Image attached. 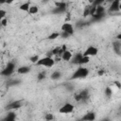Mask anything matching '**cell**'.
Listing matches in <instances>:
<instances>
[{"label": "cell", "instance_id": "1", "mask_svg": "<svg viewBox=\"0 0 121 121\" xmlns=\"http://www.w3.org/2000/svg\"><path fill=\"white\" fill-rule=\"evenodd\" d=\"M89 75V69L84 67V65H79L72 74V76L70 77L71 80H75V79H81V78H86Z\"/></svg>", "mask_w": 121, "mask_h": 121}, {"label": "cell", "instance_id": "2", "mask_svg": "<svg viewBox=\"0 0 121 121\" xmlns=\"http://www.w3.org/2000/svg\"><path fill=\"white\" fill-rule=\"evenodd\" d=\"M56 60L51 57V56H45L43 58H40L37 62L35 63L37 66H42V67H47V68H51L55 65Z\"/></svg>", "mask_w": 121, "mask_h": 121}, {"label": "cell", "instance_id": "3", "mask_svg": "<svg viewBox=\"0 0 121 121\" xmlns=\"http://www.w3.org/2000/svg\"><path fill=\"white\" fill-rule=\"evenodd\" d=\"M15 68H16V65L13 61H9L7 63V65L0 71V75L3 76V77H9V76H11L14 72H15Z\"/></svg>", "mask_w": 121, "mask_h": 121}, {"label": "cell", "instance_id": "4", "mask_svg": "<svg viewBox=\"0 0 121 121\" xmlns=\"http://www.w3.org/2000/svg\"><path fill=\"white\" fill-rule=\"evenodd\" d=\"M74 110H75V106L70 102H66L59 109V112L60 113H63V114H67V113L73 112Z\"/></svg>", "mask_w": 121, "mask_h": 121}, {"label": "cell", "instance_id": "5", "mask_svg": "<svg viewBox=\"0 0 121 121\" xmlns=\"http://www.w3.org/2000/svg\"><path fill=\"white\" fill-rule=\"evenodd\" d=\"M98 48L96 47V46H95V45H89L84 51H83V55L84 56H87V57H90V58H92V57H95V56H96L97 54H98Z\"/></svg>", "mask_w": 121, "mask_h": 121}, {"label": "cell", "instance_id": "6", "mask_svg": "<svg viewBox=\"0 0 121 121\" xmlns=\"http://www.w3.org/2000/svg\"><path fill=\"white\" fill-rule=\"evenodd\" d=\"M60 31L66 32V33H68L69 35L72 36L74 34V32H75V28H74V26L70 22H64L60 26Z\"/></svg>", "mask_w": 121, "mask_h": 121}, {"label": "cell", "instance_id": "7", "mask_svg": "<svg viewBox=\"0 0 121 121\" xmlns=\"http://www.w3.org/2000/svg\"><path fill=\"white\" fill-rule=\"evenodd\" d=\"M21 107H22V100H14V101L9 102L5 107V110L6 111H15V110L20 109Z\"/></svg>", "mask_w": 121, "mask_h": 121}, {"label": "cell", "instance_id": "8", "mask_svg": "<svg viewBox=\"0 0 121 121\" xmlns=\"http://www.w3.org/2000/svg\"><path fill=\"white\" fill-rule=\"evenodd\" d=\"M88 98H89V91L87 89L81 90L80 92H78L75 95V99L77 101H83V100H86Z\"/></svg>", "mask_w": 121, "mask_h": 121}, {"label": "cell", "instance_id": "9", "mask_svg": "<svg viewBox=\"0 0 121 121\" xmlns=\"http://www.w3.org/2000/svg\"><path fill=\"white\" fill-rule=\"evenodd\" d=\"M120 10V0H113L110 3V7L108 9L109 12H118Z\"/></svg>", "mask_w": 121, "mask_h": 121}, {"label": "cell", "instance_id": "10", "mask_svg": "<svg viewBox=\"0 0 121 121\" xmlns=\"http://www.w3.org/2000/svg\"><path fill=\"white\" fill-rule=\"evenodd\" d=\"M72 57H73V53H72L70 50L65 49V50L61 53V55H60V58L62 60H64V61H70L71 59H72Z\"/></svg>", "mask_w": 121, "mask_h": 121}, {"label": "cell", "instance_id": "11", "mask_svg": "<svg viewBox=\"0 0 121 121\" xmlns=\"http://www.w3.org/2000/svg\"><path fill=\"white\" fill-rule=\"evenodd\" d=\"M95 118H96V116L94 112H88L80 119L83 121H94V120H95Z\"/></svg>", "mask_w": 121, "mask_h": 121}, {"label": "cell", "instance_id": "12", "mask_svg": "<svg viewBox=\"0 0 121 121\" xmlns=\"http://www.w3.org/2000/svg\"><path fill=\"white\" fill-rule=\"evenodd\" d=\"M16 72L19 75H26V74H28L30 72V67L27 66V65H23V66L18 67L16 69Z\"/></svg>", "mask_w": 121, "mask_h": 121}, {"label": "cell", "instance_id": "13", "mask_svg": "<svg viewBox=\"0 0 121 121\" xmlns=\"http://www.w3.org/2000/svg\"><path fill=\"white\" fill-rule=\"evenodd\" d=\"M16 118V113L14 111H8L6 113V116L4 117V120L6 121H13Z\"/></svg>", "mask_w": 121, "mask_h": 121}, {"label": "cell", "instance_id": "14", "mask_svg": "<svg viewBox=\"0 0 121 121\" xmlns=\"http://www.w3.org/2000/svg\"><path fill=\"white\" fill-rule=\"evenodd\" d=\"M112 47H113V51L117 54V55H120V49H121V43L119 40H116L115 42H113V44H112Z\"/></svg>", "mask_w": 121, "mask_h": 121}, {"label": "cell", "instance_id": "15", "mask_svg": "<svg viewBox=\"0 0 121 121\" xmlns=\"http://www.w3.org/2000/svg\"><path fill=\"white\" fill-rule=\"evenodd\" d=\"M30 6H31L30 2H29V1H26V2H25V3H23V4H21V5L19 6V9H20L21 11L27 12L28 9H29V7H30Z\"/></svg>", "mask_w": 121, "mask_h": 121}, {"label": "cell", "instance_id": "16", "mask_svg": "<svg viewBox=\"0 0 121 121\" xmlns=\"http://www.w3.org/2000/svg\"><path fill=\"white\" fill-rule=\"evenodd\" d=\"M82 57V53H77L76 55H73V57H72V59H71V62L73 63V64H78V62H79V60H80V58Z\"/></svg>", "mask_w": 121, "mask_h": 121}, {"label": "cell", "instance_id": "17", "mask_svg": "<svg viewBox=\"0 0 121 121\" xmlns=\"http://www.w3.org/2000/svg\"><path fill=\"white\" fill-rule=\"evenodd\" d=\"M90 57H87V56H84L83 54H82V57L80 58V60H79V62H78V65H85V64H87V63H89V61H90Z\"/></svg>", "mask_w": 121, "mask_h": 121}, {"label": "cell", "instance_id": "18", "mask_svg": "<svg viewBox=\"0 0 121 121\" xmlns=\"http://www.w3.org/2000/svg\"><path fill=\"white\" fill-rule=\"evenodd\" d=\"M60 77H61V73H60V71H58V70L54 71V72L51 74V76H50L51 79H53V80H58V79L60 78Z\"/></svg>", "mask_w": 121, "mask_h": 121}, {"label": "cell", "instance_id": "19", "mask_svg": "<svg viewBox=\"0 0 121 121\" xmlns=\"http://www.w3.org/2000/svg\"><path fill=\"white\" fill-rule=\"evenodd\" d=\"M60 37V32L59 31H54V32H52L51 34H49L48 36H47V40H50V41H52V40H56V39H58Z\"/></svg>", "mask_w": 121, "mask_h": 121}, {"label": "cell", "instance_id": "20", "mask_svg": "<svg viewBox=\"0 0 121 121\" xmlns=\"http://www.w3.org/2000/svg\"><path fill=\"white\" fill-rule=\"evenodd\" d=\"M38 11H39V8L37 6H32L31 5L29 7V9H28L27 13H29V14H36V13H38Z\"/></svg>", "mask_w": 121, "mask_h": 121}, {"label": "cell", "instance_id": "21", "mask_svg": "<svg viewBox=\"0 0 121 121\" xmlns=\"http://www.w3.org/2000/svg\"><path fill=\"white\" fill-rule=\"evenodd\" d=\"M105 95H106V97H108V98H110L112 95V88L111 87H106V89H105Z\"/></svg>", "mask_w": 121, "mask_h": 121}, {"label": "cell", "instance_id": "22", "mask_svg": "<svg viewBox=\"0 0 121 121\" xmlns=\"http://www.w3.org/2000/svg\"><path fill=\"white\" fill-rule=\"evenodd\" d=\"M55 5H56L57 8H60V9H65V10H66V3H65V2H63V1H61V2H57Z\"/></svg>", "mask_w": 121, "mask_h": 121}, {"label": "cell", "instance_id": "23", "mask_svg": "<svg viewBox=\"0 0 121 121\" xmlns=\"http://www.w3.org/2000/svg\"><path fill=\"white\" fill-rule=\"evenodd\" d=\"M66 10L65 9H60V8H55L53 10H52V13L54 14H61V13H64Z\"/></svg>", "mask_w": 121, "mask_h": 121}, {"label": "cell", "instance_id": "24", "mask_svg": "<svg viewBox=\"0 0 121 121\" xmlns=\"http://www.w3.org/2000/svg\"><path fill=\"white\" fill-rule=\"evenodd\" d=\"M40 59V56L39 55H33V56H31L30 58H29V60H30V61L32 62V63H36L37 62V60Z\"/></svg>", "mask_w": 121, "mask_h": 121}, {"label": "cell", "instance_id": "25", "mask_svg": "<svg viewBox=\"0 0 121 121\" xmlns=\"http://www.w3.org/2000/svg\"><path fill=\"white\" fill-rule=\"evenodd\" d=\"M90 8H91V5L85 7V9H84V12H83V16H84V17H87V16L90 15Z\"/></svg>", "mask_w": 121, "mask_h": 121}, {"label": "cell", "instance_id": "26", "mask_svg": "<svg viewBox=\"0 0 121 121\" xmlns=\"http://www.w3.org/2000/svg\"><path fill=\"white\" fill-rule=\"evenodd\" d=\"M104 2H105V0H94V2H93V4H92V6H94V7L100 6V5H102Z\"/></svg>", "mask_w": 121, "mask_h": 121}, {"label": "cell", "instance_id": "27", "mask_svg": "<svg viewBox=\"0 0 121 121\" xmlns=\"http://www.w3.org/2000/svg\"><path fill=\"white\" fill-rule=\"evenodd\" d=\"M44 78H45V73L41 72V73L38 74V77H37L38 81H41V80H43V79H44Z\"/></svg>", "mask_w": 121, "mask_h": 121}, {"label": "cell", "instance_id": "28", "mask_svg": "<svg viewBox=\"0 0 121 121\" xmlns=\"http://www.w3.org/2000/svg\"><path fill=\"white\" fill-rule=\"evenodd\" d=\"M71 35H69L68 33H66V32H63V31H60V38H62V39H67V38H69Z\"/></svg>", "mask_w": 121, "mask_h": 121}, {"label": "cell", "instance_id": "29", "mask_svg": "<svg viewBox=\"0 0 121 121\" xmlns=\"http://www.w3.org/2000/svg\"><path fill=\"white\" fill-rule=\"evenodd\" d=\"M6 15H7V12H6V10L0 8V21H1L3 18H5V17H6Z\"/></svg>", "mask_w": 121, "mask_h": 121}, {"label": "cell", "instance_id": "30", "mask_svg": "<svg viewBox=\"0 0 121 121\" xmlns=\"http://www.w3.org/2000/svg\"><path fill=\"white\" fill-rule=\"evenodd\" d=\"M44 118H45V120L50 121V120H53L55 117H54V115H53L52 113H46V114H45V116H44Z\"/></svg>", "mask_w": 121, "mask_h": 121}, {"label": "cell", "instance_id": "31", "mask_svg": "<svg viewBox=\"0 0 121 121\" xmlns=\"http://www.w3.org/2000/svg\"><path fill=\"white\" fill-rule=\"evenodd\" d=\"M0 26H8V20H7L6 17L3 18V19L0 21Z\"/></svg>", "mask_w": 121, "mask_h": 121}, {"label": "cell", "instance_id": "32", "mask_svg": "<svg viewBox=\"0 0 121 121\" xmlns=\"http://www.w3.org/2000/svg\"><path fill=\"white\" fill-rule=\"evenodd\" d=\"M114 85L117 87V89H121V83H120V81L115 80V81H114Z\"/></svg>", "mask_w": 121, "mask_h": 121}, {"label": "cell", "instance_id": "33", "mask_svg": "<svg viewBox=\"0 0 121 121\" xmlns=\"http://www.w3.org/2000/svg\"><path fill=\"white\" fill-rule=\"evenodd\" d=\"M15 1H19V0H6V4H11Z\"/></svg>", "mask_w": 121, "mask_h": 121}, {"label": "cell", "instance_id": "34", "mask_svg": "<svg viewBox=\"0 0 121 121\" xmlns=\"http://www.w3.org/2000/svg\"><path fill=\"white\" fill-rule=\"evenodd\" d=\"M103 74H104V71H102V70H101V71H98V72H97V75H98V76H102Z\"/></svg>", "mask_w": 121, "mask_h": 121}, {"label": "cell", "instance_id": "35", "mask_svg": "<svg viewBox=\"0 0 121 121\" xmlns=\"http://www.w3.org/2000/svg\"><path fill=\"white\" fill-rule=\"evenodd\" d=\"M116 40H121V34L119 33V34H117V36H116Z\"/></svg>", "mask_w": 121, "mask_h": 121}, {"label": "cell", "instance_id": "36", "mask_svg": "<svg viewBox=\"0 0 121 121\" xmlns=\"http://www.w3.org/2000/svg\"><path fill=\"white\" fill-rule=\"evenodd\" d=\"M6 4V0H0V5H4Z\"/></svg>", "mask_w": 121, "mask_h": 121}, {"label": "cell", "instance_id": "37", "mask_svg": "<svg viewBox=\"0 0 121 121\" xmlns=\"http://www.w3.org/2000/svg\"><path fill=\"white\" fill-rule=\"evenodd\" d=\"M87 2H88V4H89V5H92V4H93V2H94V0H87Z\"/></svg>", "mask_w": 121, "mask_h": 121}, {"label": "cell", "instance_id": "38", "mask_svg": "<svg viewBox=\"0 0 121 121\" xmlns=\"http://www.w3.org/2000/svg\"><path fill=\"white\" fill-rule=\"evenodd\" d=\"M113 0H105V2H107V3H111V2H112Z\"/></svg>", "mask_w": 121, "mask_h": 121}, {"label": "cell", "instance_id": "39", "mask_svg": "<svg viewBox=\"0 0 121 121\" xmlns=\"http://www.w3.org/2000/svg\"><path fill=\"white\" fill-rule=\"evenodd\" d=\"M0 38H1V37H0Z\"/></svg>", "mask_w": 121, "mask_h": 121}]
</instances>
